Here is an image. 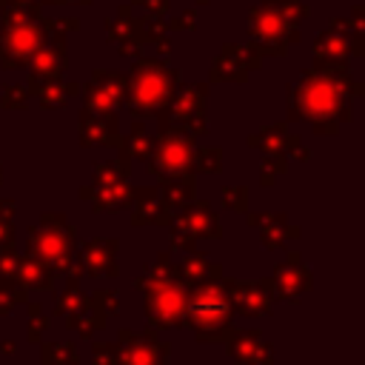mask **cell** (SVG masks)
I'll return each mask as SVG.
<instances>
[{"instance_id":"1","label":"cell","mask_w":365,"mask_h":365,"mask_svg":"<svg viewBox=\"0 0 365 365\" xmlns=\"http://www.w3.org/2000/svg\"><path fill=\"white\" fill-rule=\"evenodd\" d=\"M345 97L339 94V86L328 77V74H305L299 94H297V106L305 117L311 120H328L342 108Z\"/></svg>"},{"instance_id":"2","label":"cell","mask_w":365,"mask_h":365,"mask_svg":"<svg viewBox=\"0 0 365 365\" xmlns=\"http://www.w3.org/2000/svg\"><path fill=\"white\" fill-rule=\"evenodd\" d=\"M168 86H171V74L163 66L143 63L140 71L134 74V106L140 108L163 106L168 97Z\"/></svg>"},{"instance_id":"3","label":"cell","mask_w":365,"mask_h":365,"mask_svg":"<svg viewBox=\"0 0 365 365\" xmlns=\"http://www.w3.org/2000/svg\"><path fill=\"white\" fill-rule=\"evenodd\" d=\"M188 314H191V322L197 325V328H220L225 319H228V314H231V302L225 299V294L220 291V288H205V291H200L194 299H191V305H188Z\"/></svg>"},{"instance_id":"4","label":"cell","mask_w":365,"mask_h":365,"mask_svg":"<svg viewBox=\"0 0 365 365\" xmlns=\"http://www.w3.org/2000/svg\"><path fill=\"white\" fill-rule=\"evenodd\" d=\"M148 314L151 319H160L163 325H171L177 319H182L185 314V294H180V288H174L171 282L160 279L157 288L151 291V302H148Z\"/></svg>"},{"instance_id":"5","label":"cell","mask_w":365,"mask_h":365,"mask_svg":"<svg viewBox=\"0 0 365 365\" xmlns=\"http://www.w3.org/2000/svg\"><path fill=\"white\" fill-rule=\"evenodd\" d=\"M191 160V148L188 143H182V137H168L160 145V157H157V168H163V174H182V168Z\"/></svg>"},{"instance_id":"6","label":"cell","mask_w":365,"mask_h":365,"mask_svg":"<svg viewBox=\"0 0 365 365\" xmlns=\"http://www.w3.org/2000/svg\"><path fill=\"white\" fill-rule=\"evenodd\" d=\"M37 40H40L37 29L29 26V23H20V26H14V29L6 34V51H9L11 57H29V54L34 51Z\"/></svg>"},{"instance_id":"7","label":"cell","mask_w":365,"mask_h":365,"mask_svg":"<svg viewBox=\"0 0 365 365\" xmlns=\"http://www.w3.org/2000/svg\"><path fill=\"white\" fill-rule=\"evenodd\" d=\"M282 17L279 14H265L262 9L254 14V31H257V37L259 40H268V43H274V40H279L282 37Z\"/></svg>"},{"instance_id":"8","label":"cell","mask_w":365,"mask_h":365,"mask_svg":"<svg viewBox=\"0 0 365 365\" xmlns=\"http://www.w3.org/2000/svg\"><path fill=\"white\" fill-rule=\"evenodd\" d=\"M66 240H63V234H54V231H46L43 237H37L34 240V248L46 257V259H57L63 251H66Z\"/></svg>"},{"instance_id":"9","label":"cell","mask_w":365,"mask_h":365,"mask_svg":"<svg viewBox=\"0 0 365 365\" xmlns=\"http://www.w3.org/2000/svg\"><path fill=\"white\" fill-rule=\"evenodd\" d=\"M125 362L128 365H154V351H148V348H131L128 354H125Z\"/></svg>"},{"instance_id":"10","label":"cell","mask_w":365,"mask_h":365,"mask_svg":"<svg viewBox=\"0 0 365 365\" xmlns=\"http://www.w3.org/2000/svg\"><path fill=\"white\" fill-rule=\"evenodd\" d=\"M20 274H26V279H29L31 285L46 288V279H43V268H40V262H26V265L20 268Z\"/></svg>"}]
</instances>
